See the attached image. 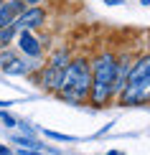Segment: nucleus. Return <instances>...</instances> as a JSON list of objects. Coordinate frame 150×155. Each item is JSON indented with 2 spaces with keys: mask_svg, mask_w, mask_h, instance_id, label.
Masks as SVG:
<instances>
[{
  "mask_svg": "<svg viewBox=\"0 0 150 155\" xmlns=\"http://www.w3.org/2000/svg\"><path fill=\"white\" fill-rule=\"evenodd\" d=\"M92 69V84H89V102L94 107H104L112 99V84H115V74H117V56L104 51L94 61H89Z\"/></svg>",
  "mask_w": 150,
  "mask_h": 155,
  "instance_id": "nucleus-1",
  "label": "nucleus"
},
{
  "mask_svg": "<svg viewBox=\"0 0 150 155\" xmlns=\"http://www.w3.org/2000/svg\"><path fill=\"white\" fill-rule=\"evenodd\" d=\"M89 84H92V69H89L87 59H74L64 69L61 81H58L56 92L61 99L69 102H82L89 97Z\"/></svg>",
  "mask_w": 150,
  "mask_h": 155,
  "instance_id": "nucleus-2",
  "label": "nucleus"
},
{
  "mask_svg": "<svg viewBox=\"0 0 150 155\" xmlns=\"http://www.w3.org/2000/svg\"><path fill=\"white\" fill-rule=\"evenodd\" d=\"M150 102V69L145 56H140L135 64H130V71L125 79V87L120 89V104H145Z\"/></svg>",
  "mask_w": 150,
  "mask_h": 155,
  "instance_id": "nucleus-3",
  "label": "nucleus"
},
{
  "mask_svg": "<svg viewBox=\"0 0 150 155\" xmlns=\"http://www.w3.org/2000/svg\"><path fill=\"white\" fill-rule=\"evenodd\" d=\"M46 23V10L41 5H25V8L13 18V28L21 33V31H33L38 25Z\"/></svg>",
  "mask_w": 150,
  "mask_h": 155,
  "instance_id": "nucleus-4",
  "label": "nucleus"
},
{
  "mask_svg": "<svg viewBox=\"0 0 150 155\" xmlns=\"http://www.w3.org/2000/svg\"><path fill=\"white\" fill-rule=\"evenodd\" d=\"M15 41H18V48H21L23 54L33 56V59L41 56V43H38V38L31 33V31H21V33H15Z\"/></svg>",
  "mask_w": 150,
  "mask_h": 155,
  "instance_id": "nucleus-5",
  "label": "nucleus"
},
{
  "mask_svg": "<svg viewBox=\"0 0 150 155\" xmlns=\"http://www.w3.org/2000/svg\"><path fill=\"white\" fill-rule=\"evenodd\" d=\"M23 8H25L23 0H3V3H0V28L10 25L13 18H15Z\"/></svg>",
  "mask_w": 150,
  "mask_h": 155,
  "instance_id": "nucleus-6",
  "label": "nucleus"
},
{
  "mask_svg": "<svg viewBox=\"0 0 150 155\" xmlns=\"http://www.w3.org/2000/svg\"><path fill=\"white\" fill-rule=\"evenodd\" d=\"M61 74L64 69H56V66H46L41 71V79H38V84H41L43 89H56L58 81H61Z\"/></svg>",
  "mask_w": 150,
  "mask_h": 155,
  "instance_id": "nucleus-7",
  "label": "nucleus"
},
{
  "mask_svg": "<svg viewBox=\"0 0 150 155\" xmlns=\"http://www.w3.org/2000/svg\"><path fill=\"white\" fill-rule=\"evenodd\" d=\"M127 71H130V61L127 59H117V74H115V84H112V92L115 94H120V89L125 87Z\"/></svg>",
  "mask_w": 150,
  "mask_h": 155,
  "instance_id": "nucleus-8",
  "label": "nucleus"
},
{
  "mask_svg": "<svg viewBox=\"0 0 150 155\" xmlns=\"http://www.w3.org/2000/svg\"><path fill=\"white\" fill-rule=\"evenodd\" d=\"M0 69H3L5 74H28V71H31V69H33V66L13 56V59H10V61H5V64H3V66H0Z\"/></svg>",
  "mask_w": 150,
  "mask_h": 155,
  "instance_id": "nucleus-9",
  "label": "nucleus"
},
{
  "mask_svg": "<svg viewBox=\"0 0 150 155\" xmlns=\"http://www.w3.org/2000/svg\"><path fill=\"white\" fill-rule=\"evenodd\" d=\"M69 54H66V51H64V48H58L56 51V54L54 56H51V61H48V66H56V69H66L69 66Z\"/></svg>",
  "mask_w": 150,
  "mask_h": 155,
  "instance_id": "nucleus-10",
  "label": "nucleus"
},
{
  "mask_svg": "<svg viewBox=\"0 0 150 155\" xmlns=\"http://www.w3.org/2000/svg\"><path fill=\"white\" fill-rule=\"evenodd\" d=\"M15 33H18V31L13 28V23L5 25V28H0V46H8L13 38H15Z\"/></svg>",
  "mask_w": 150,
  "mask_h": 155,
  "instance_id": "nucleus-11",
  "label": "nucleus"
},
{
  "mask_svg": "<svg viewBox=\"0 0 150 155\" xmlns=\"http://www.w3.org/2000/svg\"><path fill=\"white\" fill-rule=\"evenodd\" d=\"M13 143L21 145L23 150H38V147H43L41 143H36V140H31V137H13Z\"/></svg>",
  "mask_w": 150,
  "mask_h": 155,
  "instance_id": "nucleus-12",
  "label": "nucleus"
},
{
  "mask_svg": "<svg viewBox=\"0 0 150 155\" xmlns=\"http://www.w3.org/2000/svg\"><path fill=\"white\" fill-rule=\"evenodd\" d=\"M43 135L46 137H54V140H58V143H71V135H61V132H51V130H43Z\"/></svg>",
  "mask_w": 150,
  "mask_h": 155,
  "instance_id": "nucleus-13",
  "label": "nucleus"
},
{
  "mask_svg": "<svg viewBox=\"0 0 150 155\" xmlns=\"http://www.w3.org/2000/svg\"><path fill=\"white\" fill-rule=\"evenodd\" d=\"M0 120H3V125H5V127H15V120H13L8 112H3V109H0Z\"/></svg>",
  "mask_w": 150,
  "mask_h": 155,
  "instance_id": "nucleus-14",
  "label": "nucleus"
},
{
  "mask_svg": "<svg viewBox=\"0 0 150 155\" xmlns=\"http://www.w3.org/2000/svg\"><path fill=\"white\" fill-rule=\"evenodd\" d=\"M15 155H43V153H36V150H23V147H21V150H18Z\"/></svg>",
  "mask_w": 150,
  "mask_h": 155,
  "instance_id": "nucleus-15",
  "label": "nucleus"
},
{
  "mask_svg": "<svg viewBox=\"0 0 150 155\" xmlns=\"http://www.w3.org/2000/svg\"><path fill=\"white\" fill-rule=\"evenodd\" d=\"M0 155H10V150H8L5 145H0Z\"/></svg>",
  "mask_w": 150,
  "mask_h": 155,
  "instance_id": "nucleus-16",
  "label": "nucleus"
},
{
  "mask_svg": "<svg viewBox=\"0 0 150 155\" xmlns=\"http://www.w3.org/2000/svg\"><path fill=\"white\" fill-rule=\"evenodd\" d=\"M104 3H109V5H120L122 0H104Z\"/></svg>",
  "mask_w": 150,
  "mask_h": 155,
  "instance_id": "nucleus-17",
  "label": "nucleus"
},
{
  "mask_svg": "<svg viewBox=\"0 0 150 155\" xmlns=\"http://www.w3.org/2000/svg\"><path fill=\"white\" fill-rule=\"evenodd\" d=\"M145 61H148V69H150V54H148V56H145Z\"/></svg>",
  "mask_w": 150,
  "mask_h": 155,
  "instance_id": "nucleus-18",
  "label": "nucleus"
},
{
  "mask_svg": "<svg viewBox=\"0 0 150 155\" xmlns=\"http://www.w3.org/2000/svg\"><path fill=\"white\" fill-rule=\"evenodd\" d=\"M8 104H10V102H0V107H8Z\"/></svg>",
  "mask_w": 150,
  "mask_h": 155,
  "instance_id": "nucleus-19",
  "label": "nucleus"
},
{
  "mask_svg": "<svg viewBox=\"0 0 150 155\" xmlns=\"http://www.w3.org/2000/svg\"><path fill=\"white\" fill-rule=\"evenodd\" d=\"M0 3H3V0H0Z\"/></svg>",
  "mask_w": 150,
  "mask_h": 155,
  "instance_id": "nucleus-20",
  "label": "nucleus"
}]
</instances>
